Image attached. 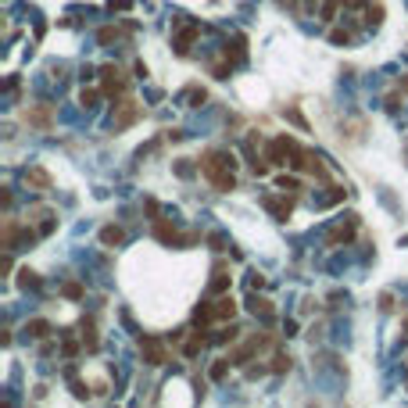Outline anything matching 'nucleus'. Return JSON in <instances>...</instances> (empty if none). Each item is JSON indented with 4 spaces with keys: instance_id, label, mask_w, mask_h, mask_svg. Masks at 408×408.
<instances>
[{
    "instance_id": "b1692460",
    "label": "nucleus",
    "mask_w": 408,
    "mask_h": 408,
    "mask_svg": "<svg viewBox=\"0 0 408 408\" xmlns=\"http://www.w3.org/2000/svg\"><path fill=\"white\" fill-rule=\"evenodd\" d=\"M72 394H75L79 401H86V397H90V390H86V383H79V380L72 383Z\"/></svg>"
},
{
    "instance_id": "7ed1b4c3",
    "label": "nucleus",
    "mask_w": 408,
    "mask_h": 408,
    "mask_svg": "<svg viewBox=\"0 0 408 408\" xmlns=\"http://www.w3.org/2000/svg\"><path fill=\"white\" fill-rule=\"evenodd\" d=\"M100 75H104V93H108V97H118L122 90H126V79H122V72H118L115 65H104Z\"/></svg>"
},
{
    "instance_id": "c756f323",
    "label": "nucleus",
    "mask_w": 408,
    "mask_h": 408,
    "mask_svg": "<svg viewBox=\"0 0 408 408\" xmlns=\"http://www.w3.org/2000/svg\"><path fill=\"white\" fill-rule=\"evenodd\" d=\"M380 308H383V312H390V308H394V297H390V294H383V297H380Z\"/></svg>"
},
{
    "instance_id": "f3484780",
    "label": "nucleus",
    "mask_w": 408,
    "mask_h": 408,
    "mask_svg": "<svg viewBox=\"0 0 408 408\" xmlns=\"http://www.w3.org/2000/svg\"><path fill=\"white\" fill-rule=\"evenodd\" d=\"M18 276H22V279H18V287H25V290H36V287H39V279H36L32 269H22Z\"/></svg>"
},
{
    "instance_id": "2eb2a0df",
    "label": "nucleus",
    "mask_w": 408,
    "mask_h": 408,
    "mask_svg": "<svg viewBox=\"0 0 408 408\" xmlns=\"http://www.w3.org/2000/svg\"><path fill=\"white\" fill-rule=\"evenodd\" d=\"M247 308L254 312V315H272L276 308H272V301H265V297H251L247 301Z\"/></svg>"
},
{
    "instance_id": "bb28decb",
    "label": "nucleus",
    "mask_w": 408,
    "mask_h": 408,
    "mask_svg": "<svg viewBox=\"0 0 408 408\" xmlns=\"http://www.w3.org/2000/svg\"><path fill=\"white\" fill-rule=\"evenodd\" d=\"M279 190H297V179L294 176H279Z\"/></svg>"
},
{
    "instance_id": "9d476101",
    "label": "nucleus",
    "mask_w": 408,
    "mask_h": 408,
    "mask_svg": "<svg viewBox=\"0 0 408 408\" xmlns=\"http://www.w3.org/2000/svg\"><path fill=\"white\" fill-rule=\"evenodd\" d=\"M229 283H233V276L226 272V265H215V272H212V294H226Z\"/></svg>"
},
{
    "instance_id": "5701e85b",
    "label": "nucleus",
    "mask_w": 408,
    "mask_h": 408,
    "mask_svg": "<svg viewBox=\"0 0 408 408\" xmlns=\"http://www.w3.org/2000/svg\"><path fill=\"white\" fill-rule=\"evenodd\" d=\"M65 297L79 301V297H83V287H79V283H65Z\"/></svg>"
},
{
    "instance_id": "6ab92c4d",
    "label": "nucleus",
    "mask_w": 408,
    "mask_h": 408,
    "mask_svg": "<svg viewBox=\"0 0 408 408\" xmlns=\"http://www.w3.org/2000/svg\"><path fill=\"white\" fill-rule=\"evenodd\" d=\"M97 100H100L97 90H83V93H79V104H83V108H97Z\"/></svg>"
},
{
    "instance_id": "393cba45",
    "label": "nucleus",
    "mask_w": 408,
    "mask_h": 408,
    "mask_svg": "<svg viewBox=\"0 0 408 408\" xmlns=\"http://www.w3.org/2000/svg\"><path fill=\"white\" fill-rule=\"evenodd\" d=\"M61 351H65V358H75V354H79V344H75V340H65Z\"/></svg>"
},
{
    "instance_id": "a878e982",
    "label": "nucleus",
    "mask_w": 408,
    "mask_h": 408,
    "mask_svg": "<svg viewBox=\"0 0 408 408\" xmlns=\"http://www.w3.org/2000/svg\"><path fill=\"white\" fill-rule=\"evenodd\" d=\"M330 39H333V43H347V39H351V32H344V29H333V32H330Z\"/></svg>"
},
{
    "instance_id": "a211bd4d",
    "label": "nucleus",
    "mask_w": 408,
    "mask_h": 408,
    "mask_svg": "<svg viewBox=\"0 0 408 408\" xmlns=\"http://www.w3.org/2000/svg\"><path fill=\"white\" fill-rule=\"evenodd\" d=\"M337 8H340V0H322V22H333Z\"/></svg>"
},
{
    "instance_id": "f8f14e48",
    "label": "nucleus",
    "mask_w": 408,
    "mask_h": 408,
    "mask_svg": "<svg viewBox=\"0 0 408 408\" xmlns=\"http://www.w3.org/2000/svg\"><path fill=\"white\" fill-rule=\"evenodd\" d=\"M351 233H354V219H351V222H340L330 236H326V243H340V240L347 243V240H351Z\"/></svg>"
},
{
    "instance_id": "f257e3e1",
    "label": "nucleus",
    "mask_w": 408,
    "mask_h": 408,
    "mask_svg": "<svg viewBox=\"0 0 408 408\" xmlns=\"http://www.w3.org/2000/svg\"><path fill=\"white\" fill-rule=\"evenodd\" d=\"M200 169H204V176L215 183V190H233L236 186V179H233V158L222 154V150H212L208 158H204Z\"/></svg>"
},
{
    "instance_id": "4468645a",
    "label": "nucleus",
    "mask_w": 408,
    "mask_h": 408,
    "mask_svg": "<svg viewBox=\"0 0 408 408\" xmlns=\"http://www.w3.org/2000/svg\"><path fill=\"white\" fill-rule=\"evenodd\" d=\"M83 344H86V351H90V354L100 347V340H97V330H93V322H90V319L83 322Z\"/></svg>"
},
{
    "instance_id": "f03ea898",
    "label": "nucleus",
    "mask_w": 408,
    "mask_h": 408,
    "mask_svg": "<svg viewBox=\"0 0 408 408\" xmlns=\"http://www.w3.org/2000/svg\"><path fill=\"white\" fill-rule=\"evenodd\" d=\"M140 354H143L147 365H161V362L169 358V354H165V344L154 340V337H143V340H140Z\"/></svg>"
},
{
    "instance_id": "2f4dec72",
    "label": "nucleus",
    "mask_w": 408,
    "mask_h": 408,
    "mask_svg": "<svg viewBox=\"0 0 408 408\" xmlns=\"http://www.w3.org/2000/svg\"><path fill=\"white\" fill-rule=\"evenodd\" d=\"M401 90H408V75H404V79H401Z\"/></svg>"
},
{
    "instance_id": "473e14b6",
    "label": "nucleus",
    "mask_w": 408,
    "mask_h": 408,
    "mask_svg": "<svg viewBox=\"0 0 408 408\" xmlns=\"http://www.w3.org/2000/svg\"><path fill=\"white\" fill-rule=\"evenodd\" d=\"M404 340H408V322H404Z\"/></svg>"
},
{
    "instance_id": "6e6552de",
    "label": "nucleus",
    "mask_w": 408,
    "mask_h": 408,
    "mask_svg": "<svg viewBox=\"0 0 408 408\" xmlns=\"http://www.w3.org/2000/svg\"><path fill=\"white\" fill-rule=\"evenodd\" d=\"M100 243H104V247H118V243H126V229H122V226H104V229H100Z\"/></svg>"
},
{
    "instance_id": "c85d7f7f",
    "label": "nucleus",
    "mask_w": 408,
    "mask_h": 408,
    "mask_svg": "<svg viewBox=\"0 0 408 408\" xmlns=\"http://www.w3.org/2000/svg\"><path fill=\"white\" fill-rule=\"evenodd\" d=\"M176 172H179V176H190V172H193V169L186 165V158H183V161H176Z\"/></svg>"
},
{
    "instance_id": "9b49d317",
    "label": "nucleus",
    "mask_w": 408,
    "mask_h": 408,
    "mask_svg": "<svg viewBox=\"0 0 408 408\" xmlns=\"http://www.w3.org/2000/svg\"><path fill=\"white\" fill-rule=\"evenodd\" d=\"M25 183L36 186V190H50V176H47L43 169H29V172H25Z\"/></svg>"
},
{
    "instance_id": "39448f33",
    "label": "nucleus",
    "mask_w": 408,
    "mask_h": 408,
    "mask_svg": "<svg viewBox=\"0 0 408 408\" xmlns=\"http://www.w3.org/2000/svg\"><path fill=\"white\" fill-rule=\"evenodd\" d=\"M236 315V301L229 297V294H222L215 304H212V319H233Z\"/></svg>"
},
{
    "instance_id": "7c9ffc66",
    "label": "nucleus",
    "mask_w": 408,
    "mask_h": 408,
    "mask_svg": "<svg viewBox=\"0 0 408 408\" xmlns=\"http://www.w3.org/2000/svg\"><path fill=\"white\" fill-rule=\"evenodd\" d=\"M397 104H401V97H397V93H390V97H387V108H390V111H397Z\"/></svg>"
},
{
    "instance_id": "1a4fd4ad",
    "label": "nucleus",
    "mask_w": 408,
    "mask_h": 408,
    "mask_svg": "<svg viewBox=\"0 0 408 408\" xmlns=\"http://www.w3.org/2000/svg\"><path fill=\"white\" fill-rule=\"evenodd\" d=\"M265 208H269V212H272L279 222H287V219H290V208H294V204H290V200H279V197H265Z\"/></svg>"
},
{
    "instance_id": "412c9836",
    "label": "nucleus",
    "mask_w": 408,
    "mask_h": 408,
    "mask_svg": "<svg viewBox=\"0 0 408 408\" xmlns=\"http://www.w3.org/2000/svg\"><path fill=\"white\" fill-rule=\"evenodd\" d=\"M186 100H190V108H197V104L208 100V93H204V90H186Z\"/></svg>"
},
{
    "instance_id": "cd10ccee",
    "label": "nucleus",
    "mask_w": 408,
    "mask_h": 408,
    "mask_svg": "<svg viewBox=\"0 0 408 408\" xmlns=\"http://www.w3.org/2000/svg\"><path fill=\"white\" fill-rule=\"evenodd\" d=\"M115 36H118L115 29H100V43H111V39H115Z\"/></svg>"
},
{
    "instance_id": "aec40b11",
    "label": "nucleus",
    "mask_w": 408,
    "mask_h": 408,
    "mask_svg": "<svg viewBox=\"0 0 408 408\" xmlns=\"http://www.w3.org/2000/svg\"><path fill=\"white\" fill-rule=\"evenodd\" d=\"M226 373H229V358H222V362L212 365V380H226Z\"/></svg>"
},
{
    "instance_id": "dca6fc26",
    "label": "nucleus",
    "mask_w": 408,
    "mask_h": 408,
    "mask_svg": "<svg viewBox=\"0 0 408 408\" xmlns=\"http://www.w3.org/2000/svg\"><path fill=\"white\" fill-rule=\"evenodd\" d=\"M204 344H208V337H200V333H197V337H190V340H186L183 354H186V358H193V354H200V347H204Z\"/></svg>"
},
{
    "instance_id": "0eeeda50",
    "label": "nucleus",
    "mask_w": 408,
    "mask_h": 408,
    "mask_svg": "<svg viewBox=\"0 0 408 408\" xmlns=\"http://www.w3.org/2000/svg\"><path fill=\"white\" fill-rule=\"evenodd\" d=\"M197 36H200V29H197V25H186V29L176 36V54H190V47H193Z\"/></svg>"
},
{
    "instance_id": "423d86ee",
    "label": "nucleus",
    "mask_w": 408,
    "mask_h": 408,
    "mask_svg": "<svg viewBox=\"0 0 408 408\" xmlns=\"http://www.w3.org/2000/svg\"><path fill=\"white\" fill-rule=\"evenodd\" d=\"M25 122H29V126H36V129H47V126H50V108L39 104V108L25 111Z\"/></svg>"
},
{
    "instance_id": "4be33fe9",
    "label": "nucleus",
    "mask_w": 408,
    "mask_h": 408,
    "mask_svg": "<svg viewBox=\"0 0 408 408\" xmlns=\"http://www.w3.org/2000/svg\"><path fill=\"white\" fill-rule=\"evenodd\" d=\"M283 369H290V358L287 354H276L272 358V373H283Z\"/></svg>"
},
{
    "instance_id": "ddd939ff",
    "label": "nucleus",
    "mask_w": 408,
    "mask_h": 408,
    "mask_svg": "<svg viewBox=\"0 0 408 408\" xmlns=\"http://www.w3.org/2000/svg\"><path fill=\"white\" fill-rule=\"evenodd\" d=\"M25 333L39 340V337H47V333H50V322H47V319H32V322H25Z\"/></svg>"
},
{
    "instance_id": "20e7f679",
    "label": "nucleus",
    "mask_w": 408,
    "mask_h": 408,
    "mask_svg": "<svg viewBox=\"0 0 408 408\" xmlns=\"http://www.w3.org/2000/svg\"><path fill=\"white\" fill-rule=\"evenodd\" d=\"M136 118H140V104H133V100H122V108H118V115H115V129H126V126H133Z\"/></svg>"
}]
</instances>
